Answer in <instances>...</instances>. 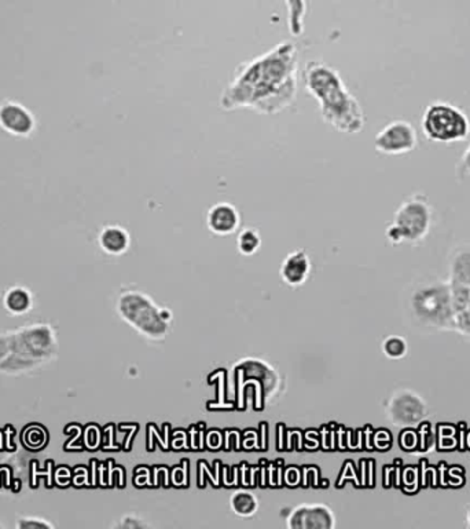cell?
<instances>
[{"instance_id": "cell-1", "label": "cell", "mask_w": 470, "mask_h": 529, "mask_svg": "<svg viewBox=\"0 0 470 529\" xmlns=\"http://www.w3.org/2000/svg\"><path fill=\"white\" fill-rule=\"evenodd\" d=\"M297 72L296 46L291 42L281 43L237 68L222 94L221 107L226 110L249 108L262 115H275L293 104Z\"/></svg>"}, {"instance_id": "cell-2", "label": "cell", "mask_w": 470, "mask_h": 529, "mask_svg": "<svg viewBox=\"0 0 470 529\" xmlns=\"http://www.w3.org/2000/svg\"><path fill=\"white\" fill-rule=\"evenodd\" d=\"M303 80L307 92L319 104L325 123L345 134H358L363 128V110L335 68L320 61H309Z\"/></svg>"}, {"instance_id": "cell-3", "label": "cell", "mask_w": 470, "mask_h": 529, "mask_svg": "<svg viewBox=\"0 0 470 529\" xmlns=\"http://www.w3.org/2000/svg\"><path fill=\"white\" fill-rule=\"evenodd\" d=\"M405 317L423 332L454 331V309L448 280L420 281L405 296Z\"/></svg>"}, {"instance_id": "cell-4", "label": "cell", "mask_w": 470, "mask_h": 529, "mask_svg": "<svg viewBox=\"0 0 470 529\" xmlns=\"http://www.w3.org/2000/svg\"><path fill=\"white\" fill-rule=\"evenodd\" d=\"M118 313L139 334L153 340L164 339L170 334L174 320L170 308L160 306L147 294L136 290L121 294Z\"/></svg>"}, {"instance_id": "cell-5", "label": "cell", "mask_w": 470, "mask_h": 529, "mask_svg": "<svg viewBox=\"0 0 470 529\" xmlns=\"http://www.w3.org/2000/svg\"><path fill=\"white\" fill-rule=\"evenodd\" d=\"M432 210L428 201L420 196L407 198L395 213L394 221L387 228L386 236L392 244L422 242L430 234Z\"/></svg>"}, {"instance_id": "cell-6", "label": "cell", "mask_w": 470, "mask_h": 529, "mask_svg": "<svg viewBox=\"0 0 470 529\" xmlns=\"http://www.w3.org/2000/svg\"><path fill=\"white\" fill-rule=\"evenodd\" d=\"M422 130L428 138L436 142L464 141L469 136L470 125L458 108L448 104H433L425 110Z\"/></svg>"}, {"instance_id": "cell-7", "label": "cell", "mask_w": 470, "mask_h": 529, "mask_svg": "<svg viewBox=\"0 0 470 529\" xmlns=\"http://www.w3.org/2000/svg\"><path fill=\"white\" fill-rule=\"evenodd\" d=\"M428 414V402L413 389H397L387 400V418L396 428H417L426 419Z\"/></svg>"}, {"instance_id": "cell-8", "label": "cell", "mask_w": 470, "mask_h": 529, "mask_svg": "<svg viewBox=\"0 0 470 529\" xmlns=\"http://www.w3.org/2000/svg\"><path fill=\"white\" fill-rule=\"evenodd\" d=\"M234 374L239 384L247 381L257 382L260 384V396L265 401H270L280 391V373L260 358L248 357L239 361L234 366Z\"/></svg>"}, {"instance_id": "cell-9", "label": "cell", "mask_w": 470, "mask_h": 529, "mask_svg": "<svg viewBox=\"0 0 470 529\" xmlns=\"http://www.w3.org/2000/svg\"><path fill=\"white\" fill-rule=\"evenodd\" d=\"M418 138L409 121L395 120L382 128L374 139V146L379 154H403L417 146Z\"/></svg>"}, {"instance_id": "cell-10", "label": "cell", "mask_w": 470, "mask_h": 529, "mask_svg": "<svg viewBox=\"0 0 470 529\" xmlns=\"http://www.w3.org/2000/svg\"><path fill=\"white\" fill-rule=\"evenodd\" d=\"M286 525L291 529H333L335 516L325 503H303L292 508Z\"/></svg>"}, {"instance_id": "cell-11", "label": "cell", "mask_w": 470, "mask_h": 529, "mask_svg": "<svg viewBox=\"0 0 470 529\" xmlns=\"http://www.w3.org/2000/svg\"><path fill=\"white\" fill-rule=\"evenodd\" d=\"M241 216L234 206L222 201L218 205L212 206L206 216V225L209 231L218 236H229L239 229Z\"/></svg>"}, {"instance_id": "cell-12", "label": "cell", "mask_w": 470, "mask_h": 529, "mask_svg": "<svg viewBox=\"0 0 470 529\" xmlns=\"http://www.w3.org/2000/svg\"><path fill=\"white\" fill-rule=\"evenodd\" d=\"M0 126L14 136H28L35 128V120L20 104L4 102L0 107Z\"/></svg>"}, {"instance_id": "cell-13", "label": "cell", "mask_w": 470, "mask_h": 529, "mask_svg": "<svg viewBox=\"0 0 470 529\" xmlns=\"http://www.w3.org/2000/svg\"><path fill=\"white\" fill-rule=\"evenodd\" d=\"M311 260L304 250H296L288 254L281 265L280 275L291 287H299L306 283L311 273Z\"/></svg>"}, {"instance_id": "cell-14", "label": "cell", "mask_w": 470, "mask_h": 529, "mask_svg": "<svg viewBox=\"0 0 470 529\" xmlns=\"http://www.w3.org/2000/svg\"><path fill=\"white\" fill-rule=\"evenodd\" d=\"M454 309V332L470 339V288L451 286Z\"/></svg>"}, {"instance_id": "cell-15", "label": "cell", "mask_w": 470, "mask_h": 529, "mask_svg": "<svg viewBox=\"0 0 470 529\" xmlns=\"http://www.w3.org/2000/svg\"><path fill=\"white\" fill-rule=\"evenodd\" d=\"M448 283L470 288V246L458 247L448 263Z\"/></svg>"}, {"instance_id": "cell-16", "label": "cell", "mask_w": 470, "mask_h": 529, "mask_svg": "<svg viewBox=\"0 0 470 529\" xmlns=\"http://www.w3.org/2000/svg\"><path fill=\"white\" fill-rule=\"evenodd\" d=\"M100 247L110 255H121L130 247V234L120 226H108L100 236Z\"/></svg>"}, {"instance_id": "cell-17", "label": "cell", "mask_w": 470, "mask_h": 529, "mask_svg": "<svg viewBox=\"0 0 470 529\" xmlns=\"http://www.w3.org/2000/svg\"><path fill=\"white\" fill-rule=\"evenodd\" d=\"M230 506H231L232 512L239 517H252L259 510V499L253 492L239 489L230 498Z\"/></svg>"}, {"instance_id": "cell-18", "label": "cell", "mask_w": 470, "mask_h": 529, "mask_svg": "<svg viewBox=\"0 0 470 529\" xmlns=\"http://www.w3.org/2000/svg\"><path fill=\"white\" fill-rule=\"evenodd\" d=\"M262 246V237H260L259 231L255 228H247L239 232L237 237V247L239 251L245 257H250L259 251Z\"/></svg>"}, {"instance_id": "cell-19", "label": "cell", "mask_w": 470, "mask_h": 529, "mask_svg": "<svg viewBox=\"0 0 470 529\" xmlns=\"http://www.w3.org/2000/svg\"><path fill=\"white\" fill-rule=\"evenodd\" d=\"M381 350L386 357L391 358V360H400L409 353V343L405 338L400 337V335H388L386 339L382 340Z\"/></svg>"}, {"instance_id": "cell-20", "label": "cell", "mask_w": 470, "mask_h": 529, "mask_svg": "<svg viewBox=\"0 0 470 529\" xmlns=\"http://www.w3.org/2000/svg\"><path fill=\"white\" fill-rule=\"evenodd\" d=\"M120 526L123 528H146L149 524L144 518L135 517V516H126L124 517L123 524Z\"/></svg>"}, {"instance_id": "cell-21", "label": "cell", "mask_w": 470, "mask_h": 529, "mask_svg": "<svg viewBox=\"0 0 470 529\" xmlns=\"http://www.w3.org/2000/svg\"><path fill=\"white\" fill-rule=\"evenodd\" d=\"M462 167H464L465 172L470 174V146L465 152L464 157H462Z\"/></svg>"}, {"instance_id": "cell-22", "label": "cell", "mask_w": 470, "mask_h": 529, "mask_svg": "<svg viewBox=\"0 0 470 529\" xmlns=\"http://www.w3.org/2000/svg\"><path fill=\"white\" fill-rule=\"evenodd\" d=\"M466 526H469L470 528V507L467 508L466 512Z\"/></svg>"}]
</instances>
